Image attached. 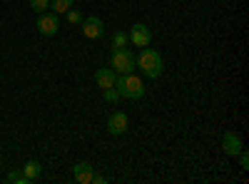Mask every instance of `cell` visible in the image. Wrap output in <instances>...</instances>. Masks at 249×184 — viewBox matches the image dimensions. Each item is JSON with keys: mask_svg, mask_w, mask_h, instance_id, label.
I'll return each mask as SVG.
<instances>
[{"mask_svg": "<svg viewBox=\"0 0 249 184\" xmlns=\"http://www.w3.org/2000/svg\"><path fill=\"white\" fill-rule=\"evenodd\" d=\"M72 8V0H50V10L57 15V13H68Z\"/></svg>", "mask_w": 249, "mask_h": 184, "instance_id": "7c38bea8", "label": "cell"}, {"mask_svg": "<svg viewBox=\"0 0 249 184\" xmlns=\"http://www.w3.org/2000/svg\"><path fill=\"white\" fill-rule=\"evenodd\" d=\"M115 80H117V72L112 67H100L95 72V83L100 90H107V87H115Z\"/></svg>", "mask_w": 249, "mask_h": 184, "instance_id": "30bf717a", "label": "cell"}, {"mask_svg": "<svg viewBox=\"0 0 249 184\" xmlns=\"http://www.w3.org/2000/svg\"><path fill=\"white\" fill-rule=\"evenodd\" d=\"M8 182H10V184H30V179H28L23 172H10V174H8Z\"/></svg>", "mask_w": 249, "mask_h": 184, "instance_id": "9a60e30c", "label": "cell"}, {"mask_svg": "<svg viewBox=\"0 0 249 184\" xmlns=\"http://www.w3.org/2000/svg\"><path fill=\"white\" fill-rule=\"evenodd\" d=\"M30 8L40 15V13H48V8H50V0H30Z\"/></svg>", "mask_w": 249, "mask_h": 184, "instance_id": "5bb4252c", "label": "cell"}, {"mask_svg": "<svg viewBox=\"0 0 249 184\" xmlns=\"http://www.w3.org/2000/svg\"><path fill=\"white\" fill-rule=\"evenodd\" d=\"M135 65L140 67V72L144 77H150V80H157L164 70V63H162V55L152 48H142L135 57Z\"/></svg>", "mask_w": 249, "mask_h": 184, "instance_id": "6da1fadb", "label": "cell"}, {"mask_svg": "<svg viewBox=\"0 0 249 184\" xmlns=\"http://www.w3.org/2000/svg\"><path fill=\"white\" fill-rule=\"evenodd\" d=\"M80 25H82V35L90 37V40H97V37L105 35V25H102V20L95 17V15L82 17V23H80Z\"/></svg>", "mask_w": 249, "mask_h": 184, "instance_id": "5b68a950", "label": "cell"}, {"mask_svg": "<svg viewBox=\"0 0 249 184\" xmlns=\"http://www.w3.org/2000/svg\"><path fill=\"white\" fill-rule=\"evenodd\" d=\"M115 90H117L120 97H124V100H140V97L144 95V83H142V77H137L135 72H130V75H117Z\"/></svg>", "mask_w": 249, "mask_h": 184, "instance_id": "7a4b0ae2", "label": "cell"}, {"mask_svg": "<svg viewBox=\"0 0 249 184\" xmlns=\"http://www.w3.org/2000/svg\"><path fill=\"white\" fill-rule=\"evenodd\" d=\"M65 15H68V20H70L72 25H80V23H82V13H80L77 8H70Z\"/></svg>", "mask_w": 249, "mask_h": 184, "instance_id": "e0dca14e", "label": "cell"}, {"mask_svg": "<svg viewBox=\"0 0 249 184\" xmlns=\"http://www.w3.org/2000/svg\"><path fill=\"white\" fill-rule=\"evenodd\" d=\"M40 172H43V167H40V162H37V159H30L28 165L23 167V174H25L30 182H35V179L40 177Z\"/></svg>", "mask_w": 249, "mask_h": 184, "instance_id": "8fae6325", "label": "cell"}, {"mask_svg": "<svg viewBox=\"0 0 249 184\" xmlns=\"http://www.w3.org/2000/svg\"><path fill=\"white\" fill-rule=\"evenodd\" d=\"M127 43H130V37H127V33H115V37H112V48H127Z\"/></svg>", "mask_w": 249, "mask_h": 184, "instance_id": "4fadbf2b", "label": "cell"}, {"mask_svg": "<svg viewBox=\"0 0 249 184\" xmlns=\"http://www.w3.org/2000/svg\"><path fill=\"white\" fill-rule=\"evenodd\" d=\"M127 37H130V43H132L135 48H150V43H152V30L144 25V23H135V25L130 28Z\"/></svg>", "mask_w": 249, "mask_h": 184, "instance_id": "277c9868", "label": "cell"}, {"mask_svg": "<svg viewBox=\"0 0 249 184\" xmlns=\"http://www.w3.org/2000/svg\"><path fill=\"white\" fill-rule=\"evenodd\" d=\"M222 150H224V154H230V157H237L244 147H242V137L237 134V132H224V137H222Z\"/></svg>", "mask_w": 249, "mask_h": 184, "instance_id": "52a82bcc", "label": "cell"}, {"mask_svg": "<svg viewBox=\"0 0 249 184\" xmlns=\"http://www.w3.org/2000/svg\"><path fill=\"white\" fill-rule=\"evenodd\" d=\"M92 174H95V167L90 162H77L75 169H72V177L77 184H92Z\"/></svg>", "mask_w": 249, "mask_h": 184, "instance_id": "9c48e42d", "label": "cell"}, {"mask_svg": "<svg viewBox=\"0 0 249 184\" xmlns=\"http://www.w3.org/2000/svg\"><path fill=\"white\" fill-rule=\"evenodd\" d=\"M110 65L117 75H130L135 72V52L130 48H112Z\"/></svg>", "mask_w": 249, "mask_h": 184, "instance_id": "3957f363", "label": "cell"}, {"mask_svg": "<svg viewBox=\"0 0 249 184\" xmlns=\"http://www.w3.org/2000/svg\"><path fill=\"white\" fill-rule=\"evenodd\" d=\"M102 97H105V102H110V105H115V102L120 100V92L115 87H107V90H102Z\"/></svg>", "mask_w": 249, "mask_h": 184, "instance_id": "2e32d148", "label": "cell"}, {"mask_svg": "<svg viewBox=\"0 0 249 184\" xmlns=\"http://www.w3.org/2000/svg\"><path fill=\"white\" fill-rule=\"evenodd\" d=\"M130 127V117L124 112H112L110 119H107V132L110 134H124Z\"/></svg>", "mask_w": 249, "mask_h": 184, "instance_id": "ba28073f", "label": "cell"}, {"mask_svg": "<svg viewBox=\"0 0 249 184\" xmlns=\"http://www.w3.org/2000/svg\"><path fill=\"white\" fill-rule=\"evenodd\" d=\"M35 28L40 30V35H55V33L60 30L57 15H55V13H40V15H37Z\"/></svg>", "mask_w": 249, "mask_h": 184, "instance_id": "8992f818", "label": "cell"}, {"mask_svg": "<svg viewBox=\"0 0 249 184\" xmlns=\"http://www.w3.org/2000/svg\"><path fill=\"white\" fill-rule=\"evenodd\" d=\"M237 157H239V167H242V169L247 172V169H249V154H247V152L242 150V152H239Z\"/></svg>", "mask_w": 249, "mask_h": 184, "instance_id": "ac0fdd59", "label": "cell"}, {"mask_svg": "<svg viewBox=\"0 0 249 184\" xmlns=\"http://www.w3.org/2000/svg\"><path fill=\"white\" fill-rule=\"evenodd\" d=\"M92 182H95V184H105L107 179H105V177H102V174H92Z\"/></svg>", "mask_w": 249, "mask_h": 184, "instance_id": "d6986e66", "label": "cell"}]
</instances>
